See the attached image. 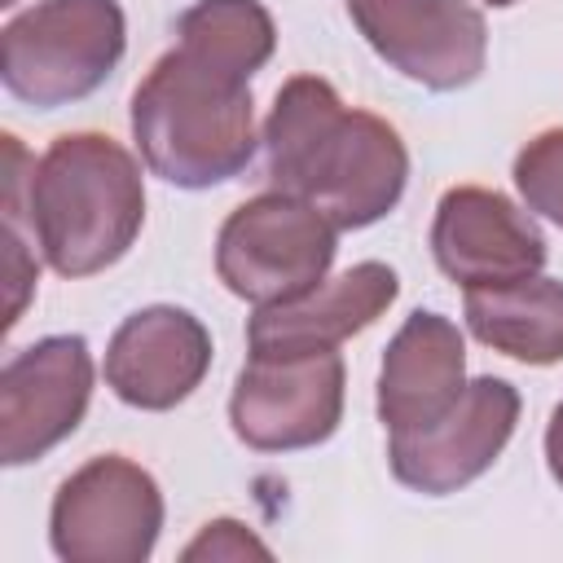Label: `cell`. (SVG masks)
I'll return each mask as SVG.
<instances>
[{
  "label": "cell",
  "instance_id": "obj_1",
  "mask_svg": "<svg viewBox=\"0 0 563 563\" xmlns=\"http://www.w3.org/2000/svg\"><path fill=\"white\" fill-rule=\"evenodd\" d=\"M264 163L273 189L312 202L334 229L378 224L409 180L400 132L369 110H347L321 75H295L277 88L264 119Z\"/></svg>",
  "mask_w": 563,
  "mask_h": 563
},
{
  "label": "cell",
  "instance_id": "obj_2",
  "mask_svg": "<svg viewBox=\"0 0 563 563\" xmlns=\"http://www.w3.org/2000/svg\"><path fill=\"white\" fill-rule=\"evenodd\" d=\"M4 141V220L31 224V242L62 277H92L128 255L145 224L136 158L106 132H62L40 158Z\"/></svg>",
  "mask_w": 563,
  "mask_h": 563
},
{
  "label": "cell",
  "instance_id": "obj_3",
  "mask_svg": "<svg viewBox=\"0 0 563 563\" xmlns=\"http://www.w3.org/2000/svg\"><path fill=\"white\" fill-rule=\"evenodd\" d=\"M132 136L145 167L176 189L242 176L255 154L251 75L176 40L132 92Z\"/></svg>",
  "mask_w": 563,
  "mask_h": 563
},
{
  "label": "cell",
  "instance_id": "obj_4",
  "mask_svg": "<svg viewBox=\"0 0 563 563\" xmlns=\"http://www.w3.org/2000/svg\"><path fill=\"white\" fill-rule=\"evenodd\" d=\"M128 48L119 0H35L0 31L4 92L35 110L92 97Z\"/></svg>",
  "mask_w": 563,
  "mask_h": 563
},
{
  "label": "cell",
  "instance_id": "obj_5",
  "mask_svg": "<svg viewBox=\"0 0 563 563\" xmlns=\"http://www.w3.org/2000/svg\"><path fill=\"white\" fill-rule=\"evenodd\" d=\"M339 229L303 198L268 189L229 211L216 233V273L220 282L255 303H290L325 282L334 264Z\"/></svg>",
  "mask_w": 563,
  "mask_h": 563
},
{
  "label": "cell",
  "instance_id": "obj_6",
  "mask_svg": "<svg viewBox=\"0 0 563 563\" xmlns=\"http://www.w3.org/2000/svg\"><path fill=\"white\" fill-rule=\"evenodd\" d=\"M347 369L334 347L251 352L229 396L233 435L255 453L317 449L339 431Z\"/></svg>",
  "mask_w": 563,
  "mask_h": 563
},
{
  "label": "cell",
  "instance_id": "obj_7",
  "mask_svg": "<svg viewBox=\"0 0 563 563\" xmlns=\"http://www.w3.org/2000/svg\"><path fill=\"white\" fill-rule=\"evenodd\" d=\"M158 532L163 493L154 475L123 453L84 462L62 479L48 510V541L66 563H145Z\"/></svg>",
  "mask_w": 563,
  "mask_h": 563
},
{
  "label": "cell",
  "instance_id": "obj_8",
  "mask_svg": "<svg viewBox=\"0 0 563 563\" xmlns=\"http://www.w3.org/2000/svg\"><path fill=\"white\" fill-rule=\"evenodd\" d=\"M347 18L391 70L431 92L484 75L488 26L471 0H347Z\"/></svg>",
  "mask_w": 563,
  "mask_h": 563
},
{
  "label": "cell",
  "instance_id": "obj_9",
  "mask_svg": "<svg viewBox=\"0 0 563 563\" xmlns=\"http://www.w3.org/2000/svg\"><path fill=\"white\" fill-rule=\"evenodd\" d=\"M519 422V391L506 378H471L457 405L418 431H391L387 462L391 475L422 493V497H449L479 479L501 449L510 444Z\"/></svg>",
  "mask_w": 563,
  "mask_h": 563
},
{
  "label": "cell",
  "instance_id": "obj_10",
  "mask_svg": "<svg viewBox=\"0 0 563 563\" xmlns=\"http://www.w3.org/2000/svg\"><path fill=\"white\" fill-rule=\"evenodd\" d=\"M92 352L79 334H48L0 369V462L26 466L57 449L88 413Z\"/></svg>",
  "mask_w": 563,
  "mask_h": 563
},
{
  "label": "cell",
  "instance_id": "obj_11",
  "mask_svg": "<svg viewBox=\"0 0 563 563\" xmlns=\"http://www.w3.org/2000/svg\"><path fill=\"white\" fill-rule=\"evenodd\" d=\"M431 255L449 282L501 286L545 268V233L506 194L484 185H453L435 202Z\"/></svg>",
  "mask_w": 563,
  "mask_h": 563
},
{
  "label": "cell",
  "instance_id": "obj_12",
  "mask_svg": "<svg viewBox=\"0 0 563 563\" xmlns=\"http://www.w3.org/2000/svg\"><path fill=\"white\" fill-rule=\"evenodd\" d=\"M211 369V334L207 325L176 308V303H150L132 312L110 347H106V387L132 405V409H176L194 396V387Z\"/></svg>",
  "mask_w": 563,
  "mask_h": 563
},
{
  "label": "cell",
  "instance_id": "obj_13",
  "mask_svg": "<svg viewBox=\"0 0 563 563\" xmlns=\"http://www.w3.org/2000/svg\"><path fill=\"white\" fill-rule=\"evenodd\" d=\"M400 295L396 268L383 260H361L339 277H325L308 295L290 303L255 308L246 321V347L251 352H312L334 347L365 325H374Z\"/></svg>",
  "mask_w": 563,
  "mask_h": 563
},
{
  "label": "cell",
  "instance_id": "obj_14",
  "mask_svg": "<svg viewBox=\"0 0 563 563\" xmlns=\"http://www.w3.org/2000/svg\"><path fill=\"white\" fill-rule=\"evenodd\" d=\"M466 391V343L462 330L418 308L391 334L378 369V418L387 431H418L444 418Z\"/></svg>",
  "mask_w": 563,
  "mask_h": 563
},
{
  "label": "cell",
  "instance_id": "obj_15",
  "mask_svg": "<svg viewBox=\"0 0 563 563\" xmlns=\"http://www.w3.org/2000/svg\"><path fill=\"white\" fill-rule=\"evenodd\" d=\"M466 330L523 365L563 361V282L554 277H519L501 286H471L462 299Z\"/></svg>",
  "mask_w": 563,
  "mask_h": 563
},
{
  "label": "cell",
  "instance_id": "obj_16",
  "mask_svg": "<svg viewBox=\"0 0 563 563\" xmlns=\"http://www.w3.org/2000/svg\"><path fill=\"white\" fill-rule=\"evenodd\" d=\"M176 40L255 75L277 48V26L260 0H194L176 18Z\"/></svg>",
  "mask_w": 563,
  "mask_h": 563
},
{
  "label": "cell",
  "instance_id": "obj_17",
  "mask_svg": "<svg viewBox=\"0 0 563 563\" xmlns=\"http://www.w3.org/2000/svg\"><path fill=\"white\" fill-rule=\"evenodd\" d=\"M515 189L523 194L528 211L563 229V128L537 132L515 154Z\"/></svg>",
  "mask_w": 563,
  "mask_h": 563
},
{
  "label": "cell",
  "instance_id": "obj_18",
  "mask_svg": "<svg viewBox=\"0 0 563 563\" xmlns=\"http://www.w3.org/2000/svg\"><path fill=\"white\" fill-rule=\"evenodd\" d=\"M180 559H185V563H198V559L238 563V559H273V550H268L260 537H251L238 519H216V523H207V528L185 545Z\"/></svg>",
  "mask_w": 563,
  "mask_h": 563
},
{
  "label": "cell",
  "instance_id": "obj_19",
  "mask_svg": "<svg viewBox=\"0 0 563 563\" xmlns=\"http://www.w3.org/2000/svg\"><path fill=\"white\" fill-rule=\"evenodd\" d=\"M545 466H550L554 484L563 488V400L554 405V413H550V427H545Z\"/></svg>",
  "mask_w": 563,
  "mask_h": 563
},
{
  "label": "cell",
  "instance_id": "obj_20",
  "mask_svg": "<svg viewBox=\"0 0 563 563\" xmlns=\"http://www.w3.org/2000/svg\"><path fill=\"white\" fill-rule=\"evenodd\" d=\"M484 4H497V9H506V4H515V0H484Z\"/></svg>",
  "mask_w": 563,
  "mask_h": 563
},
{
  "label": "cell",
  "instance_id": "obj_21",
  "mask_svg": "<svg viewBox=\"0 0 563 563\" xmlns=\"http://www.w3.org/2000/svg\"><path fill=\"white\" fill-rule=\"evenodd\" d=\"M0 4H18V0H0Z\"/></svg>",
  "mask_w": 563,
  "mask_h": 563
}]
</instances>
